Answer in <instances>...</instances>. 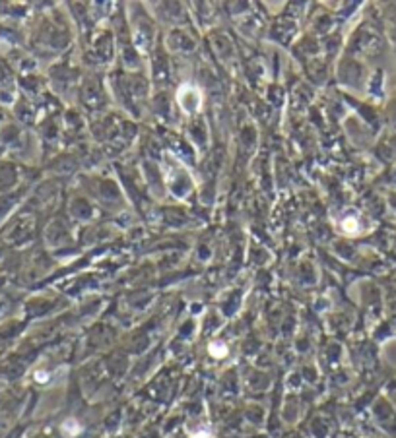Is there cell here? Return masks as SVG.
Wrapping results in <instances>:
<instances>
[{"label":"cell","instance_id":"3","mask_svg":"<svg viewBox=\"0 0 396 438\" xmlns=\"http://www.w3.org/2000/svg\"><path fill=\"white\" fill-rule=\"evenodd\" d=\"M62 429H64V433H66V435H70V437H74V435L80 431L78 423H76V421H72V419H70V421H66V423L62 425Z\"/></svg>","mask_w":396,"mask_h":438},{"label":"cell","instance_id":"1","mask_svg":"<svg viewBox=\"0 0 396 438\" xmlns=\"http://www.w3.org/2000/svg\"><path fill=\"white\" fill-rule=\"evenodd\" d=\"M210 353H212L214 357H225L227 349H225L223 343H212V345H210Z\"/></svg>","mask_w":396,"mask_h":438},{"label":"cell","instance_id":"4","mask_svg":"<svg viewBox=\"0 0 396 438\" xmlns=\"http://www.w3.org/2000/svg\"><path fill=\"white\" fill-rule=\"evenodd\" d=\"M191 438H214V435L210 431H198L195 435H191Z\"/></svg>","mask_w":396,"mask_h":438},{"label":"cell","instance_id":"2","mask_svg":"<svg viewBox=\"0 0 396 438\" xmlns=\"http://www.w3.org/2000/svg\"><path fill=\"white\" fill-rule=\"evenodd\" d=\"M342 227H344V231H348V233H356V231H358V221H356L354 217H346V219L342 221Z\"/></svg>","mask_w":396,"mask_h":438}]
</instances>
